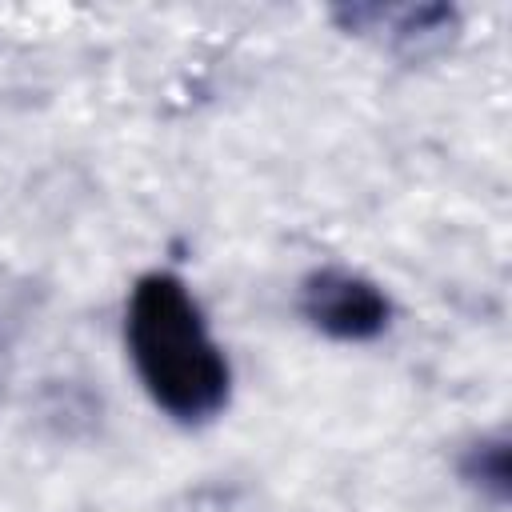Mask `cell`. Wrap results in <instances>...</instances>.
<instances>
[{
  "label": "cell",
  "mask_w": 512,
  "mask_h": 512,
  "mask_svg": "<svg viewBox=\"0 0 512 512\" xmlns=\"http://www.w3.org/2000/svg\"><path fill=\"white\" fill-rule=\"evenodd\" d=\"M124 344L144 392L176 424H204L224 412L232 396V368L180 276L144 272L132 284Z\"/></svg>",
  "instance_id": "cell-1"
},
{
  "label": "cell",
  "mask_w": 512,
  "mask_h": 512,
  "mask_svg": "<svg viewBox=\"0 0 512 512\" xmlns=\"http://www.w3.org/2000/svg\"><path fill=\"white\" fill-rule=\"evenodd\" d=\"M300 312L316 332L344 340V344L376 340L392 320L388 296L368 276L348 272V268L308 272L300 284Z\"/></svg>",
  "instance_id": "cell-2"
},
{
  "label": "cell",
  "mask_w": 512,
  "mask_h": 512,
  "mask_svg": "<svg viewBox=\"0 0 512 512\" xmlns=\"http://www.w3.org/2000/svg\"><path fill=\"white\" fill-rule=\"evenodd\" d=\"M336 16L352 32H384V40L396 48H420L424 40H444L456 28V12L444 4H404V8L360 4V8H344Z\"/></svg>",
  "instance_id": "cell-3"
},
{
  "label": "cell",
  "mask_w": 512,
  "mask_h": 512,
  "mask_svg": "<svg viewBox=\"0 0 512 512\" xmlns=\"http://www.w3.org/2000/svg\"><path fill=\"white\" fill-rule=\"evenodd\" d=\"M460 476L492 496L496 504L508 500V436H484L460 456Z\"/></svg>",
  "instance_id": "cell-4"
}]
</instances>
